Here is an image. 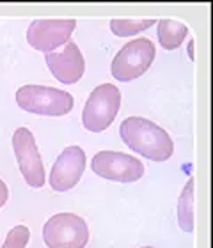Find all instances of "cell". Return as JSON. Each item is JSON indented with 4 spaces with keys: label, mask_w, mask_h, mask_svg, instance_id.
<instances>
[{
    "label": "cell",
    "mask_w": 213,
    "mask_h": 248,
    "mask_svg": "<svg viewBox=\"0 0 213 248\" xmlns=\"http://www.w3.org/2000/svg\"><path fill=\"white\" fill-rule=\"evenodd\" d=\"M119 135L131 151L151 161H165L174 153V142L165 129L144 117H126Z\"/></svg>",
    "instance_id": "obj_1"
},
{
    "label": "cell",
    "mask_w": 213,
    "mask_h": 248,
    "mask_svg": "<svg viewBox=\"0 0 213 248\" xmlns=\"http://www.w3.org/2000/svg\"><path fill=\"white\" fill-rule=\"evenodd\" d=\"M16 103L21 110L37 115L61 117L71 112L75 99L69 93L47 85H23L16 91Z\"/></svg>",
    "instance_id": "obj_2"
},
{
    "label": "cell",
    "mask_w": 213,
    "mask_h": 248,
    "mask_svg": "<svg viewBox=\"0 0 213 248\" xmlns=\"http://www.w3.org/2000/svg\"><path fill=\"white\" fill-rule=\"evenodd\" d=\"M121 108V93L114 83H101L94 89L83 107V128L93 133H101L114 123Z\"/></svg>",
    "instance_id": "obj_3"
},
{
    "label": "cell",
    "mask_w": 213,
    "mask_h": 248,
    "mask_svg": "<svg viewBox=\"0 0 213 248\" xmlns=\"http://www.w3.org/2000/svg\"><path fill=\"white\" fill-rule=\"evenodd\" d=\"M155 55L156 48L153 41L147 37H137L133 41L126 43L121 48V52H117L110 66V73L115 80L131 82L149 69L155 61Z\"/></svg>",
    "instance_id": "obj_4"
},
{
    "label": "cell",
    "mask_w": 213,
    "mask_h": 248,
    "mask_svg": "<svg viewBox=\"0 0 213 248\" xmlns=\"http://www.w3.org/2000/svg\"><path fill=\"white\" fill-rule=\"evenodd\" d=\"M43 239L48 248H85L89 243V227L78 215L57 213L45 223Z\"/></svg>",
    "instance_id": "obj_5"
},
{
    "label": "cell",
    "mask_w": 213,
    "mask_h": 248,
    "mask_svg": "<svg viewBox=\"0 0 213 248\" xmlns=\"http://www.w3.org/2000/svg\"><path fill=\"white\" fill-rule=\"evenodd\" d=\"M91 169L96 176L117 183H135L144 176V163L141 160L115 151H99L93 156Z\"/></svg>",
    "instance_id": "obj_6"
},
{
    "label": "cell",
    "mask_w": 213,
    "mask_h": 248,
    "mask_svg": "<svg viewBox=\"0 0 213 248\" xmlns=\"http://www.w3.org/2000/svg\"><path fill=\"white\" fill-rule=\"evenodd\" d=\"M13 149H15L16 161L20 167V172L27 185L32 188H43L47 183L45 177V167H43L41 155L37 149L36 139L31 129L18 128L13 135Z\"/></svg>",
    "instance_id": "obj_7"
},
{
    "label": "cell",
    "mask_w": 213,
    "mask_h": 248,
    "mask_svg": "<svg viewBox=\"0 0 213 248\" xmlns=\"http://www.w3.org/2000/svg\"><path fill=\"white\" fill-rule=\"evenodd\" d=\"M77 27V20H34L27 31V41L37 52H55L71 41V34Z\"/></svg>",
    "instance_id": "obj_8"
},
{
    "label": "cell",
    "mask_w": 213,
    "mask_h": 248,
    "mask_svg": "<svg viewBox=\"0 0 213 248\" xmlns=\"http://www.w3.org/2000/svg\"><path fill=\"white\" fill-rule=\"evenodd\" d=\"M85 170V153L78 145H69L59 155L50 172V186L53 191L64 193L73 190Z\"/></svg>",
    "instance_id": "obj_9"
},
{
    "label": "cell",
    "mask_w": 213,
    "mask_h": 248,
    "mask_svg": "<svg viewBox=\"0 0 213 248\" xmlns=\"http://www.w3.org/2000/svg\"><path fill=\"white\" fill-rule=\"evenodd\" d=\"M45 62L55 80L66 85L77 83L83 77L85 71V61L77 43H66L61 52L45 53Z\"/></svg>",
    "instance_id": "obj_10"
},
{
    "label": "cell",
    "mask_w": 213,
    "mask_h": 248,
    "mask_svg": "<svg viewBox=\"0 0 213 248\" xmlns=\"http://www.w3.org/2000/svg\"><path fill=\"white\" fill-rule=\"evenodd\" d=\"M158 41L165 50H176L181 46V43L185 41V37L188 36V27L181 21L176 20H158Z\"/></svg>",
    "instance_id": "obj_11"
},
{
    "label": "cell",
    "mask_w": 213,
    "mask_h": 248,
    "mask_svg": "<svg viewBox=\"0 0 213 248\" xmlns=\"http://www.w3.org/2000/svg\"><path fill=\"white\" fill-rule=\"evenodd\" d=\"M194 179H188L178 201V222L185 232L194 231Z\"/></svg>",
    "instance_id": "obj_12"
},
{
    "label": "cell",
    "mask_w": 213,
    "mask_h": 248,
    "mask_svg": "<svg viewBox=\"0 0 213 248\" xmlns=\"http://www.w3.org/2000/svg\"><path fill=\"white\" fill-rule=\"evenodd\" d=\"M153 23H156V20H119V18H114L110 20V31L112 34L117 37H130L135 36L139 32L147 31Z\"/></svg>",
    "instance_id": "obj_13"
},
{
    "label": "cell",
    "mask_w": 213,
    "mask_h": 248,
    "mask_svg": "<svg viewBox=\"0 0 213 248\" xmlns=\"http://www.w3.org/2000/svg\"><path fill=\"white\" fill-rule=\"evenodd\" d=\"M31 238V231L25 225H16L9 231L2 248H25Z\"/></svg>",
    "instance_id": "obj_14"
},
{
    "label": "cell",
    "mask_w": 213,
    "mask_h": 248,
    "mask_svg": "<svg viewBox=\"0 0 213 248\" xmlns=\"http://www.w3.org/2000/svg\"><path fill=\"white\" fill-rule=\"evenodd\" d=\"M7 199H9V188H7V185L0 179V207L5 206Z\"/></svg>",
    "instance_id": "obj_15"
},
{
    "label": "cell",
    "mask_w": 213,
    "mask_h": 248,
    "mask_svg": "<svg viewBox=\"0 0 213 248\" xmlns=\"http://www.w3.org/2000/svg\"><path fill=\"white\" fill-rule=\"evenodd\" d=\"M188 57L194 59V39L190 43H188Z\"/></svg>",
    "instance_id": "obj_16"
},
{
    "label": "cell",
    "mask_w": 213,
    "mask_h": 248,
    "mask_svg": "<svg viewBox=\"0 0 213 248\" xmlns=\"http://www.w3.org/2000/svg\"><path fill=\"white\" fill-rule=\"evenodd\" d=\"M142 248H153V247H142Z\"/></svg>",
    "instance_id": "obj_17"
}]
</instances>
